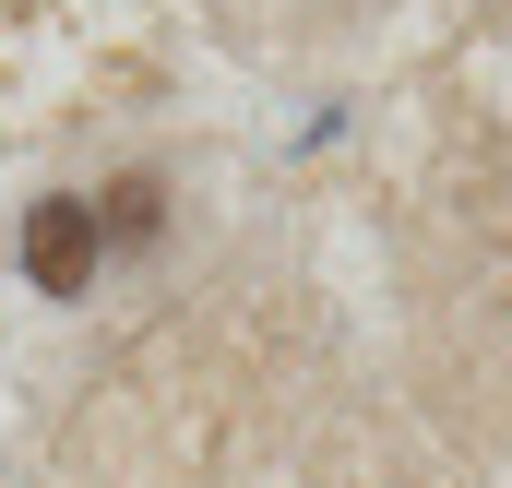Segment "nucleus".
<instances>
[{
    "instance_id": "f257e3e1",
    "label": "nucleus",
    "mask_w": 512,
    "mask_h": 488,
    "mask_svg": "<svg viewBox=\"0 0 512 488\" xmlns=\"http://www.w3.org/2000/svg\"><path fill=\"white\" fill-rule=\"evenodd\" d=\"M96 250H108V227H96V203H72V191L24 215V274H36L48 298H84V286H96Z\"/></svg>"
},
{
    "instance_id": "f03ea898",
    "label": "nucleus",
    "mask_w": 512,
    "mask_h": 488,
    "mask_svg": "<svg viewBox=\"0 0 512 488\" xmlns=\"http://www.w3.org/2000/svg\"><path fill=\"white\" fill-rule=\"evenodd\" d=\"M96 227H108V239H155V179H120Z\"/></svg>"
}]
</instances>
